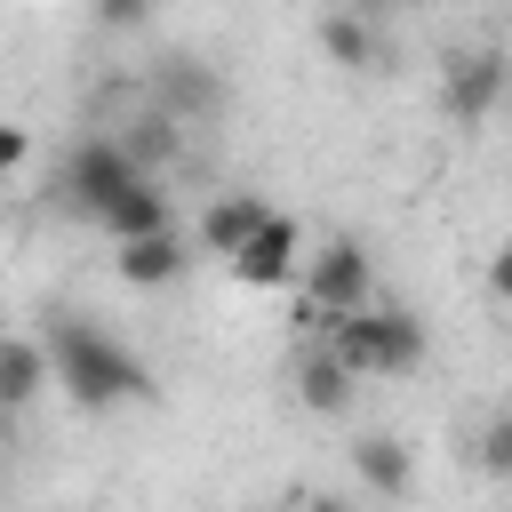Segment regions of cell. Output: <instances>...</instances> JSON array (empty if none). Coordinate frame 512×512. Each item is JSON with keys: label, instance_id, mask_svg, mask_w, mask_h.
I'll return each mask as SVG.
<instances>
[{"label": "cell", "instance_id": "obj_16", "mask_svg": "<svg viewBox=\"0 0 512 512\" xmlns=\"http://www.w3.org/2000/svg\"><path fill=\"white\" fill-rule=\"evenodd\" d=\"M472 464H480L488 480H512V408H496V416L472 432Z\"/></svg>", "mask_w": 512, "mask_h": 512}, {"label": "cell", "instance_id": "obj_20", "mask_svg": "<svg viewBox=\"0 0 512 512\" xmlns=\"http://www.w3.org/2000/svg\"><path fill=\"white\" fill-rule=\"evenodd\" d=\"M304 512H352V504H344V496H312Z\"/></svg>", "mask_w": 512, "mask_h": 512}, {"label": "cell", "instance_id": "obj_2", "mask_svg": "<svg viewBox=\"0 0 512 512\" xmlns=\"http://www.w3.org/2000/svg\"><path fill=\"white\" fill-rule=\"evenodd\" d=\"M352 376H408L424 360V320L408 304H360V312H328L320 336Z\"/></svg>", "mask_w": 512, "mask_h": 512}, {"label": "cell", "instance_id": "obj_10", "mask_svg": "<svg viewBox=\"0 0 512 512\" xmlns=\"http://www.w3.org/2000/svg\"><path fill=\"white\" fill-rule=\"evenodd\" d=\"M112 240H144V232H168L176 224V208H168V192L152 184V176H128L112 200H104V216H96Z\"/></svg>", "mask_w": 512, "mask_h": 512}, {"label": "cell", "instance_id": "obj_17", "mask_svg": "<svg viewBox=\"0 0 512 512\" xmlns=\"http://www.w3.org/2000/svg\"><path fill=\"white\" fill-rule=\"evenodd\" d=\"M24 160H32V128L24 120H0V176H16Z\"/></svg>", "mask_w": 512, "mask_h": 512}, {"label": "cell", "instance_id": "obj_5", "mask_svg": "<svg viewBox=\"0 0 512 512\" xmlns=\"http://www.w3.org/2000/svg\"><path fill=\"white\" fill-rule=\"evenodd\" d=\"M504 88H512L504 48H464V56H448V72H440V112H448L456 128H480V120L504 104Z\"/></svg>", "mask_w": 512, "mask_h": 512}, {"label": "cell", "instance_id": "obj_11", "mask_svg": "<svg viewBox=\"0 0 512 512\" xmlns=\"http://www.w3.org/2000/svg\"><path fill=\"white\" fill-rule=\"evenodd\" d=\"M272 216V200H256V192H224V200H208L200 208V224H192V240L208 248V256H240L248 248V232Z\"/></svg>", "mask_w": 512, "mask_h": 512}, {"label": "cell", "instance_id": "obj_14", "mask_svg": "<svg viewBox=\"0 0 512 512\" xmlns=\"http://www.w3.org/2000/svg\"><path fill=\"white\" fill-rule=\"evenodd\" d=\"M352 384H360V376H352L328 344L296 360V408H304V416H344V408H352Z\"/></svg>", "mask_w": 512, "mask_h": 512}, {"label": "cell", "instance_id": "obj_13", "mask_svg": "<svg viewBox=\"0 0 512 512\" xmlns=\"http://www.w3.org/2000/svg\"><path fill=\"white\" fill-rule=\"evenodd\" d=\"M56 384V360L40 336H0V408H32Z\"/></svg>", "mask_w": 512, "mask_h": 512}, {"label": "cell", "instance_id": "obj_1", "mask_svg": "<svg viewBox=\"0 0 512 512\" xmlns=\"http://www.w3.org/2000/svg\"><path fill=\"white\" fill-rule=\"evenodd\" d=\"M40 344H48L56 384H64L72 408L104 416V408H120V400H152V368H144L104 320H88V312H48Z\"/></svg>", "mask_w": 512, "mask_h": 512}, {"label": "cell", "instance_id": "obj_3", "mask_svg": "<svg viewBox=\"0 0 512 512\" xmlns=\"http://www.w3.org/2000/svg\"><path fill=\"white\" fill-rule=\"evenodd\" d=\"M128 176H144V168L128 160V144H120V136H80V144L56 160V176H48V200L96 224V216H104V200H112Z\"/></svg>", "mask_w": 512, "mask_h": 512}, {"label": "cell", "instance_id": "obj_19", "mask_svg": "<svg viewBox=\"0 0 512 512\" xmlns=\"http://www.w3.org/2000/svg\"><path fill=\"white\" fill-rule=\"evenodd\" d=\"M488 288H496V304H512V240L488 256Z\"/></svg>", "mask_w": 512, "mask_h": 512}, {"label": "cell", "instance_id": "obj_18", "mask_svg": "<svg viewBox=\"0 0 512 512\" xmlns=\"http://www.w3.org/2000/svg\"><path fill=\"white\" fill-rule=\"evenodd\" d=\"M152 16V0H96V24L104 32H120V24H144Z\"/></svg>", "mask_w": 512, "mask_h": 512}, {"label": "cell", "instance_id": "obj_6", "mask_svg": "<svg viewBox=\"0 0 512 512\" xmlns=\"http://www.w3.org/2000/svg\"><path fill=\"white\" fill-rule=\"evenodd\" d=\"M224 272H232L240 288H288V280L304 272V224H296L288 208H272V216L248 232V248L224 256Z\"/></svg>", "mask_w": 512, "mask_h": 512}, {"label": "cell", "instance_id": "obj_7", "mask_svg": "<svg viewBox=\"0 0 512 512\" xmlns=\"http://www.w3.org/2000/svg\"><path fill=\"white\" fill-rule=\"evenodd\" d=\"M152 104L168 112V120H216L224 112V72L216 64H200V56H168L160 72H152Z\"/></svg>", "mask_w": 512, "mask_h": 512}, {"label": "cell", "instance_id": "obj_21", "mask_svg": "<svg viewBox=\"0 0 512 512\" xmlns=\"http://www.w3.org/2000/svg\"><path fill=\"white\" fill-rule=\"evenodd\" d=\"M352 8H368V16H376V8H416V0H352Z\"/></svg>", "mask_w": 512, "mask_h": 512}, {"label": "cell", "instance_id": "obj_4", "mask_svg": "<svg viewBox=\"0 0 512 512\" xmlns=\"http://www.w3.org/2000/svg\"><path fill=\"white\" fill-rule=\"evenodd\" d=\"M304 312H360L376 296V264L360 240H320V256H304Z\"/></svg>", "mask_w": 512, "mask_h": 512}, {"label": "cell", "instance_id": "obj_15", "mask_svg": "<svg viewBox=\"0 0 512 512\" xmlns=\"http://www.w3.org/2000/svg\"><path fill=\"white\" fill-rule=\"evenodd\" d=\"M176 128H184V120H168V112L152 104V112H136V120H128V136H120V144H128V160H136V168L152 176V168H160V160L176 152Z\"/></svg>", "mask_w": 512, "mask_h": 512}, {"label": "cell", "instance_id": "obj_12", "mask_svg": "<svg viewBox=\"0 0 512 512\" xmlns=\"http://www.w3.org/2000/svg\"><path fill=\"white\" fill-rule=\"evenodd\" d=\"M184 264H192V248H184L176 224H168V232H144V240H120V256H112V272H120L128 288H168Z\"/></svg>", "mask_w": 512, "mask_h": 512}, {"label": "cell", "instance_id": "obj_9", "mask_svg": "<svg viewBox=\"0 0 512 512\" xmlns=\"http://www.w3.org/2000/svg\"><path fill=\"white\" fill-rule=\"evenodd\" d=\"M320 56H336L344 72H384V64H392V48L376 40L368 8H328V16H320Z\"/></svg>", "mask_w": 512, "mask_h": 512}, {"label": "cell", "instance_id": "obj_8", "mask_svg": "<svg viewBox=\"0 0 512 512\" xmlns=\"http://www.w3.org/2000/svg\"><path fill=\"white\" fill-rule=\"evenodd\" d=\"M352 480H360L368 496L400 504V496L416 488V448H408L400 432H360V440H352Z\"/></svg>", "mask_w": 512, "mask_h": 512}]
</instances>
